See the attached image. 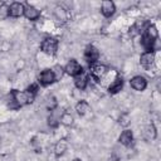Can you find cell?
Returning a JSON list of instances; mask_svg holds the SVG:
<instances>
[{
	"instance_id": "cell-1",
	"label": "cell",
	"mask_w": 161,
	"mask_h": 161,
	"mask_svg": "<svg viewBox=\"0 0 161 161\" xmlns=\"http://www.w3.org/2000/svg\"><path fill=\"white\" fill-rule=\"evenodd\" d=\"M43 53L48 54V55H54L58 50V40L55 38H45L43 42H42V45H40Z\"/></svg>"
},
{
	"instance_id": "cell-2",
	"label": "cell",
	"mask_w": 161,
	"mask_h": 161,
	"mask_svg": "<svg viewBox=\"0 0 161 161\" xmlns=\"http://www.w3.org/2000/svg\"><path fill=\"white\" fill-rule=\"evenodd\" d=\"M89 70H91L89 72V77H92L93 79L98 80V79H101V78H103L106 75L107 67L103 65V64H99V63H93V64H91Z\"/></svg>"
},
{
	"instance_id": "cell-3",
	"label": "cell",
	"mask_w": 161,
	"mask_h": 161,
	"mask_svg": "<svg viewBox=\"0 0 161 161\" xmlns=\"http://www.w3.org/2000/svg\"><path fill=\"white\" fill-rule=\"evenodd\" d=\"M140 63L145 69H151L155 65V52H145L140 57Z\"/></svg>"
},
{
	"instance_id": "cell-4",
	"label": "cell",
	"mask_w": 161,
	"mask_h": 161,
	"mask_svg": "<svg viewBox=\"0 0 161 161\" xmlns=\"http://www.w3.org/2000/svg\"><path fill=\"white\" fill-rule=\"evenodd\" d=\"M64 72H65L67 74L72 75V77H75V75H78L79 73L83 72V68H82V65H80L75 59H70V60L67 63V65L64 67Z\"/></svg>"
},
{
	"instance_id": "cell-5",
	"label": "cell",
	"mask_w": 161,
	"mask_h": 161,
	"mask_svg": "<svg viewBox=\"0 0 161 161\" xmlns=\"http://www.w3.org/2000/svg\"><path fill=\"white\" fill-rule=\"evenodd\" d=\"M84 58L89 63V64H93V63H97L98 58H99V52L96 47L93 45H88L84 50Z\"/></svg>"
},
{
	"instance_id": "cell-6",
	"label": "cell",
	"mask_w": 161,
	"mask_h": 161,
	"mask_svg": "<svg viewBox=\"0 0 161 161\" xmlns=\"http://www.w3.org/2000/svg\"><path fill=\"white\" fill-rule=\"evenodd\" d=\"M55 80V75L53 73V69H44L39 75V82L42 86H49Z\"/></svg>"
},
{
	"instance_id": "cell-7",
	"label": "cell",
	"mask_w": 161,
	"mask_h": 161,
	"mask_svg": "<svg viewBox=\"0 0 161 161\" xmlns=\"http://www.w3.org/2000/svg\"><path fill=\"white\" fill-rule=\"evenodd\" d=\"M130 84H131V87H132L135 91L141 92V91H143V89L147 87V80H146V78L142 77V75H135V77L130 80Z\"/></svg>"
},
{
	"instance_id": "cell-8",
	"label": "cell",
	"mask_w": 161,
	"mask_h": 161,
	"mask_svg": "<svg viewBox=\"0 0 161 161\" xmlns=\"http://www.w3.org/2000/svg\"><path fill=\"white\" fill-rule=\"evenodd\" d=\"M101 11H102V14H103L106 18L112 16V15L114 14V11H116V5H114V3L111 1V0H104V1L102 3Z\"/></svg>"
},
{
	"instance_id": "cell-9",
	"label": "cell",
	"mask_w": 161,
	"mask_h": 161,
	"mask_svg": "<svg viewBox=\"0 0 161 161\" xmlns=\"http://www.w3.org/2000/svg\"><path fill=\"white\" fill-rule=\"evenodd\" d=\"M88 83H89V74H87L84 72H82L74 77V84L79 89H84L88 86Z\"/></svg>"
},
{
	"instance_id": "cell-10",
	"label": "cell",
	"mask_w": 161,
	"mask_h": 161,
	"mask_svg": "<svg viewBox=\"0 0 161 161\" xmlns=\"http://www.w3.org/2000/svg\"><path fill=\"white\" fill-rule=\"evenodd\" d=\"M24 16L28 19V20H36L39 16H40V11L34 8L33 5H25L24 6Z\"/></svg>"
},
{
	"instance_id": "cell-11",
	"label": "cell",
	"mask_w": 161,
	"mask_h": 161,
	"mask_svg": "<svg viewBox=\"0 0 161 161\" xmlns=\"http://www.w3.org/2000/svg\"><path fill=\"white\" fill-rule=\"evenodd\" d=\"M9 15L13 18H19L24 15V5L21 3H13L9 6Z\"/></svg>"
},
{
	"instance_id": "cell-12",
	"label": "cell",
	"mask_w": 161,
	"mask_h": 161,
	"mask_svg": "<svg viewBox=\"0 0 161 161\" xmlns=\"http://www.w3.org/2000/svg\"><path fill=\"white\" fill-rule=\"evenodd\" d=\"M119 142L123 146H131L133 142V133L130 130H125L121 135H119Z\"/></svg>"
},
{
	"instance_id": "cell-13",
	"label": "cell",
	"mask_w": 161,
	"mask_h": 161,
	"mask_svg": "<svg viewBox=\"0 0 161 161\" xmlns=\"http://www.w3.org/2000/svg\"><path fill=\"white\" fill-rule=\"evenodd\" d=\"M122 87H123V79H122V77L118 75V77L112 82V84L108 87V92L112 93V94L118 93V92L122 89Z\"/></svg>"
},
{
	"instance_id": "cell-14",
	"label": "cell",
	"mask_w": 161,
	"mask_h": 161,
	"mask_svg": "<svg viewBox=\"0 0 161 161\" xmlns=\"http://www.w3.org/2000/svg\"><path fill=\"white\" fill-rule=\"evenodd\" d=\"M146 36H148L150 39H152V40H155L156 42V39H157V36H158V33H157V29H156V26L153 25V24H148L147 26H146V29H145V33H143Z\"/></svg>"
},
{
	"instance_id": "cell-15",
	"label": "cell",
	"mask_w": 161,
	"mask_h": 161,
	"mask_svg": "<svg viewBox=\"0 0 161 161\" xmlns=\"http://www.w3.org/2000/svg\"><path fill=\"white\" fill-rule=\"evenodd\" d=\"M75 111H77L78 114L83 116V114H86V113L89 111V104H88L86 101H80V102L77 103V106H75Z\"/></svg>"
},
{
	"instance_id": "cell-16",
	"label": "cell",
	"mask_w": 161,
	"mask_h": 161,
	"mask_svg": "<svg viewBox=\"0 0 161 161\" xmlns=\"http://www.w3.org/2000/svg\"><path fill=\"white\" fill-rule=\"evenodd\" d=\"M57 104H58V102H57V98L54 96L48 97L47 101H45V107H47L48 111H54L57 108Z\"/></svg>"
},
{
	"instance_id": "cell-17",
	"label": "cell",
	"mask_w": 161,
	"mask_h": 161,
	"mask_svg": "<svg viewBox=\"0 0 161 161\" xmlns=\"http://www.w3.org/2000/svg\"><path fill=\"white\" fill-rule=\"evenodd\" d=\"M59 121H60L63 125L69 126V125H72V123H73V117H72V114H70L69 112H64V113L60 116Z\"/></svg>"
},
{
	"instance_id": "cell-18",
	"label": "cell",
	"mask_w": 161,
	"mask_h": 161,
	"mask_svg": "<svg viewBox=\"0 0 161 161\" xmlns=\"http://www.w3.org/2000/svg\"><path fill=\"white\" fill-rule=\"evenodd\" d=\"M145 136H146L147 140H153V138L156 137V130H155L153 125L147 126V128H146V131H145Z\"/></svg>"
},
{
	"instance_id": "cell-19",
	"label": "cell",
	"mask_w": 161,
	"mask_h": 161,
	"mask_svg": "<svg viewBox=\"0 0 161 161\" xmlns=\"http://www.w3.org/2000/svg\"><path fill=\"white\" fill-rule=\"evenodd\" d=\"M65 150H67V143H65L64 141H60V142H58V143L55 145V155H57V156L63 155Z\"/></svg>"
},
{
	"instance_id": "cell-20",
	"label": "cell",
	"mask_w": 161,
	"mask_h": 161,
	"mask_svg": "<svg viewBox=\"0 0 161 161\" xmlns=\"http://www.w3.org/2000/svg\"><path fill=\"white\" fill-rule=\"evenodd\" d=\"M9 15V6L6 4H1L0 5V19H6Z\"/></svg>"
},
{
	"instance_id": "cell-21",
	"label": "cell",
	"mask_w": 161,
	"mask_h": 161,
	"mask_svg": "<svg viewBox=\"0 0 161 161\" xmlns=\"http://www.w3.org/2000/svg\"><path fill=\"white\" fill-rule=\"evenodd\" d=\"M26 91L36 96V93H38V84H30V86L26 88Z\"/></svg>"
},
{
	"instance_id": "cell-22",
	"label": "cell",
	"mask_w": 161,
	"mask_h": 161,
	"mask_svg": "<svg viewBox=\"0 0 161 161\" xmlns=\"http://www.w3.org/2000/svg\"><path fill=\"white\" fill-rule=\"evenodd\" d=\"M48 123H49V126H53V127H55V126L58 125V121H57V118H54L53 116H50V117L48 118Z\"/></svg>"
},
{
	"instance_id": "cell-23",
	"label": "cell",
	"mask_w": 161,
	"mask_h": 161,
	"mask_svg": "<svg viewBox=\"0 0 161 161\" xmlns=\"http://www.w3.org/2000/svg\"><path fill=\"white\" fill-rule=\"evenodd\" d=\"M73 161H82V160H80V158H74Z\"/></svg>"
}]
</instances>
